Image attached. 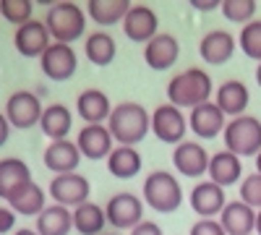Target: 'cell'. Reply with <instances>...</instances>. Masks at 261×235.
I'll use <instances>...</instances> for the list:
<instances>
[{
    "label": "cell",
    "mask_w": 261,
    "mask_h": 235,
    "mask_svg": "<svg viewBox=\"0 0 261 235\" xmlns=\"http://www.w3.org/2000/svg\"><path fill=\"white\" fill-rule=\"evenodd\" d=\"M107 128H110L118 146H136L151 131V115L139 102H120L113 108Z\"/></svg>",
    "instance_id": "cell-1"
},
{
    "label": "cell",
    "mask_w": 261,
    "mask_h": 235,
    "mask_svg": "<svg viewBox=\"0 0 261 235\" xmlns=\"http://www.w3.org/2000/svg\"><path fill=\"white\" fill-rule=\"evenodd\" d=\"M212 76L204 68H186L175 73L167 84V99L175 108H199L204 102H212Z\"/></svg>",
    "instance_id": "cell-2"
},
{
    "label": "cell",
    "mask_w": 261,
    "mask_h": 235,
    "mask_svg": "<svg viewBox=\"0 0 261 235\" xmlns=\"http://www.w3.org/2000/svg\"><path fill=\"white\" fill-rule=\"evenodd\" d=\"M144 204L160 215H172L183 204V188L170 170H151L144 180Z\"/></svg>",
    "instance_id": "cell-3"
},
{
    "label": "cell",
    "mask_w": 261,
    "mask_h": 235,
    "mask_svg": "<svg viewBox=\"0 0 261 235\" xmlns=\"http://www.w3.org/2000/svg\"><path fill=\"white\" fill-rule=\"evenodd\" d=\"M45 27H47L53 42H60V45H73L79 37H84L86 11L79 3H55V6L47 8Z\"/></svg>",
    "instance_id": "cell-4"
},
{
    "label": "cell",
    "mask_w": 261,
    "mask_h": 235,
    "mask_svg": "<svg viewBox=\"0 0 261 235\" xmlns=\"http://www.w3.org/2000/svg\"><path fill=\"white\" fill-rule=\"evenodd\" d=\"M225 149L235 157H256L261 152V120L253 115L232 118L225 125Z\"/></svg>",
    "instance_id": "cell-5"
},
{
    "label": "cell",
    "mask_w": 261,
    "mask_h": 235,
    "mask_svg": "<svg viewBox=\"0 0 261 235\" xmlns=\"http://www.w3.org/2000/svg\"><path fill=\"white\" fill-rule=\"evenodd\" d=\"M42 108L39 94L29 92V89H18L6 99V118L11 123V128H21V131H29V128L39 125L42 120Z\"/></svg>",
    "instance_id": "cell-6"
},
{
    "label": "cell",
    "mask_w": 261,
    "mask_h": 235,
    "mask_svg": "<svg viewBox=\"0 0 261 235\" xmlns=\"http://www.w3.org/2000/svg\"><path fill=\"white\" fill-rule=\"evenodd\" d=\"M105 215L115 230H134L144 222V199H139L130 191H120V194L107 199Z\"/></svg>",
    "instance_id": "cell-7"
},
{
    "label": "cell",
    "mask_w": 261,
    "mask_h": 235,
    "mask_svg": "<svg viewBox=\"0 0 261 235\" xmlns=\"http://www.w3.org/2000/svg\"><path fill=\"white\" fill-rule=\"evenodd\" d=\"M151 134H154L162 144H172L178 146L186 141V134H188V118L183 115L180 108L175 105H160L151 113Z\"/></svg>",
    "instance_id": "cell-8"
},
{
    "label": "cell",
    "mask_w": 261,
    "mask_h": 235,
    "mask_svg": "<svg viewBox=\"0 0 261 235\" xmlns=\"http://www.w3.org/2000/svg\"><path fill=\"white\" fill-rule=\"evenodd\" d=\"M50 196L55 204L60 206H68V209H76L81 204L89 201V178L81 175V173H65V175H55L50 180Z\"/></svg>",
    "instance_id": "cell-9"
},
{
    "label": "cell",
    "mask_w": 261,
    "mask_h": 235,
    "mask_svg": "<svg viewBox=\"0 0 261 235\" xmlns=\"http://www.w3.org/2000/svg\"><path fill=\"white\" fill-rule=\"evenodd\" d=\"M39 68L47 79L53 81H68L76 68H79V58L76 50L71 45H60V42H53V45L45 50V55L39 58Z\"/></svg>",
    "instance_id": "cell-10"
},
{
    "label": "cell",
    "mask_w": 261,
    "mask_h": 235,
    "mask_svg": "<svg viewBox=\"0 0 261 235\" xmlns=\"http://www.w3.org/2000/svg\"><path fill=\"white\" fill-rule=\"evenodd\" d=\"M191 209L199 215L201 220H217L222 215V209L227 204L225 199V188L222 186H217L212 180H201V183H196L193 191H191Z\"/></svg>",
    "instance_id": "cell-11"
},
{
    "label": "cell",
    "mask_w": 261,
    "mask_h": 235,
    "mask_svg": "<svg viewBox=\"0 0 261 235\" xmlns=\"http://www.w3.org/2000/svg\"><path fill=\"white\" fill-rule=\"evenodd\" d=\"M123 32L130 42H139V45H146L160 34V18L149 6H130V11L123 18Z\"/></svg>",
    "instance_id": "cell-12"
},
{
    "label": "cell",
    "mask_w": 261,
    "mask_h": 235,
    "mask_svg": "<svg viewBox=\"0 0 261 235\" xmlns=\"http://www.w3.org/2000/svg\"><path fill=\"white\" fill-rule=\"evenodd\" d=\"M13 45H16L18 55H24V58H42V55H45V50L53 45V37H50V32L45 27V21L32 18L29 24L16 29Z\"/></svg>",
    "instance_id": "cell-13"
},
{
    "label": "cell",
    "mask_w": 261,
    "mask_h": 235,
    "mask_svg": "<svg viewBox=\"0 0 261 235\" xmlns=\"http://www.w3.org/2000/svg\"><path fill=\"white\" fill-rule=\"evenodd\" d=\"M76 146H79L81 157H86V160H107L110 152L115 149V139L105 123L102 125H84L79 131Z\"/></svg>",
    "instance_id": "cell-14"
},
{
    "label": "cell",
    "mask_w": 261,
    "mask_h": 235,
    "mask_svg": "<svg viewBox=\"0 0 261 235\" xmlns=\"http://www.w3.org/2000/svg\"><path fill=\"white\" fill-rule=\"evenodd\" d=\"M225 125H227V115L217 108L214 99L193 108L188 115V128L199 139H214V136L225 134Z\"/></svg>",
    "instance_id": "cell-15"
},
{
    "label": "cell",
    "mask_w": 261,
    "mask_h": 235,
    "mask_svg": "<svg viewBox=\"0 0 261 235\" xmlns=\"http://www.w3.org/2000/svg\"><path fill=\"white\" fill-rule=\"evenodd\" d=\"M172 165L186 178H201L204 173H209V154L201 144L183 141L172 149Z\"/></svg>",
    "instance_id": "cell-16"
},
{
    "label": "cell",
    "mask_w": 261,
    "mask_h": 235,
    "mask_svg": "<svg viewBox=\"0 0 261 235\" xmlns=\"http://www.w3.org/2000/svg\"><path fill=\"white\" fill-rule=\"evenodd\" d=\"M42 162H45L47 170H53L55 175H65V173H76L81 165V152L76 141L71 139H60V141H50L45 154H42Z\"/></svg>",
    "instance_id": "cell-17"
},
{
    "label": "cell",
    "mask_w": 261,
    "mask_h": 235,
    "mask_svg": "<svg viewBox=\"0 0 261 235\" xmlns=\"http://www.w3.org/2000/svg\"><path fill=\"white\" fill-rule=\"evenodd\" d=\"M178 55H180V42L172 34H157L144 45V63L151 71H167L170 66H175Z\"/></svg>",
    "instance_id": "cell-18"
},
{
    "label": "cell",
    "mask_w": 261,
    "mask_h": 235,
    "mask_svg": "<svg viewBox=\"0 0 261 235\" xmlns=\"http://www.w3.org/2000/svg\"><path fill=\"white\" fill-rule=\"evenodd\" d=\"M199 53H201V60L209 63V66H225L235 55V37L227 29H212L201 37Z\"/></svg>",
    "instance_id": "cell-19"
},
{
    "label": "cell",
    "mask_w": 261,
    "mask_h": 235,
    "mask_svg": "<svg viewBox=\"0 0 261 235\" xmlns=\"http://www.w3.org/2000/svg\"><path fill=\"white\" fill-rule=\"evenodd\" d=\"M29 183H32V170L24 160H18V157L0 160V199L11 201Z\"/></svg>",
    "instance_id": "cell-20"
},
{
    "label": "cell",
    "mask_w": 261,
    "mask_h": 235,
    "mask_svg": "<svg viewBox=\"0 0 261 235\" xmlns=\"http://www.w3.org/2000/svg\"><path fill=\"white\" fill-rule=\"evenodd\" d=\"M214 102H217V108H220L225 115H230V120H232V118L246 115L248 102H251V94H248V87H246L243 81L230 79V81H225V84H220V87H217Z\"/></svg>",
    "instance_id": "cell-21"
},
{
    "label": "cell",
    "mask_w": 261,
    "mask_h": 235,
    "mask_svg": "<svg viewBox=\"0 0 261 235\" xmlns=\"http://www.w3.org/2000/svg\"><path fill=\"white\" fill-rule=\"evenodd\" d=\"M76 110L86 125H102L105 120H110L113 105L102 89H84L76 99Z\"/></svg>",
    "instance_id": "cell-22"
},
{
    "label": "cell",
    "mask_w": 261,
    "mask_h": 235,
    "mask_svg": "<svg viewBox=\"0 0 261 235\" xmlns=\"http://www.w3.org/2000/svg\"><path fill=\"white\" fill-rule=\"evenodd\" d=\"M220 225L225 227L227 235H251L256 230V209H251L241 199L227 201L220 215Z\"/></svg>",
    "instance_id": "cell-23"
},
{
    "label": "cell",
    "mask_w": 261,
    "mask_h": 235,
    "mask_svg": "<svg viewBox=\"0 0 261 235\" xmlns=\"http://www.w3.org/2000/svg\"><path fill=\"white\" fill-rule=\"evenodd\" d=\"M243 175V165H241V157H235L232 152H217L209 157V180L217 183V186H235Z\"/></svg>",
    "instance_id": "cell-24"
},
{
    "label": "cell",
    "mask_w": 261,
    "mask_h": 235,
    "mask_svg": "<svg viewBox=\"0 0 261 235\" xmlns=\"http://www.w3.org/2000/svg\"><path fill=\"white\" fill-rule=\"evenodd\" d=\"M39 235H68L73 230V209L60 206V204H47L42 209V215L37 217Z\"/></svg>",
    "instance_id": "cell-25"
},
{
    "label": "cell",
    "mask_w": 261,
    "mask_h": 235,
    "mask_svg": "<svg viewBox=\"0 0 261 235\" xmlns=\"http://www.w3.org/2000/svg\"><path fill=\"white\" fill-rule=\"evenodd\" d=\"M84 55H86V60H89L92 66L105 68V66H110V63L115 60L118 42L113 39V34H107L105 29L92 32L89 37H86V42H84Z\"/></svg>",
    "instance_id": "cell-26"
},
{
    "label": "cell",
    "mask_w": 261,
    "mask_h": 235,
    "mask_svg": "<svg viewBox=\"0 0 261 235\" xmlns=\"http://www.w3.org/2000/svg\"><path fill=\"white\" fill-rule=\"evenodd\" d=\"M71 125H73V115L65 105H50L42 113V120H39V128L50 141H60V139H68L71 134Z\"/></svg>",
    "instance_id": "cell-27"
},
{
    "label": "cell",
    "mask_w": 261,
    "mask_h": 235,
    "mask_svg": "<svg viewBox=\"0 0 261 235\" xmlns=\"http://www.w3.org/2000/svg\"><path fill=\"white\" fill-rule=\"evenodd\" d=\"M128 11H130L128 0H92V3L86 6V16L102 29L123 24V18H125Z\"/></svg>",
    "instance_id": "cell-28"
},
{
    "label": "cell",
    "mask_w": 261,
    "mask_h": 235,
    "mask_svg": "<svg viewBox=\"0 0 261 235\" xmlns=\"http://www.w3.org/2000/svg\"><path fill=\"white\" fill-rule=\"evenodd\" d=\"M141 165H144V160L134 146H115L110 152V157H107V170H110V175H115L120 180L136 178L141 173Z\"/></svg>",
    "instance_id": "cell-29"
},
{
    "label": "cell",
    "mask_w": 261,
    "mask_h": 235,
    "mask_svg": "<svg viewBox=\"0 0 261 235\" xmlns=\"http://www.w3.org/2000/svg\"><path fill=\"white\" fill-rule=\"evenodd\" d=\"M8 206L16 212V215H24V217H39L42 209L47 206V196L45 191H42V186H37L34 180L29 186H24L18 191V194L8 201Z\"/></svg>",
    "instance_id": "cell-30"
},
{
    "label": "cell",
    "mask_w": 261,
    "mask_h": 235,
    "mask_svg": "<svg viewBox=\"0 0 261 235\" xmlns=\"http://www.w3.org/2000/svg\"><path fill=\"white\" fill-rule=\"evenodd\" d=\"M105 225H107V215L99 204L86 201L73 209V230L79 235H102Z\"/></svg>",
    "instance_id": "cell-31"
},
{
    "label": "cell",
    "mask_w": 261,
    "mask_h": 235,
    "mask_svg": "<svg viewBox=\"0 0 261 235\" xmlns=\"http://www.w3.org/2000/svg\"><path fill=\"white\" fill-rule=\"evenodd\" d=\"M238 47L251 60L261 63V21L258 18H253L251 24H246L241 29V34H238Z\"/></svg>",
    "instance_id": "cell-32"
},
{
    "label": "cell",
    "mask_w": 261,
    "mask_h": 235,
    "mask_svg": "<svg viewBox=\"0 0 261 235\" xmlns=\"http://www.w3.org/2000/svg\"><path fill=\"white\" fill-rule=\"evenodd\" d=\"M32 13H34V6L29 0H0V16L11 21V24H16V29L29 24Z\"/></svg>",
    "instance_id": "cell-33"
},
{
    "label": "cell",
    "mask_w": 261,
    "mask_h": 235,
    "mask_svg": "<svg viewBox=\"0 0 261 235\" xmlns=\"http://www.w3.org/2000/svg\"><path fill=\"white\" fill-rule=\"evenodd\" d=\"M222 16L232 24H251L256 16V3L253 0H222Z\"/></svg>",
    "instance_id": "cell-34"
},
{
    "label": "cell",
    "mask_w": 261,
    "mask_h": 235,
    "mask_svg": "<svg viewBox=\"0 0 261 235\" xmlns=\"http://www.w3.org/2000/svg\"><path fill=\"white\" fill-rule=\"evenodd\" d=\"M241 201L248 204L251 209H261V175L258 173H251L248 178H243L241 183Z\"/></svg>",
    "instance_id": "cell-35"
},
{
    "label": "cell",
    "mask_w": 261,
    "mask_h": 235,
    "mask_svg": "<svg viewBox=\"0 0 261 235\" xmlns=\"http://www.w3.org/2000/svg\"><path fill=\"white\" fill-rule=\"evenodd\" d=\"M191 235H227V232L220 225V220H199V222H193Z\"/></svg>",
    "instance_id": "cell-36"
},
{
    "label": "cell",
    "mask_w": 261,
    "mask_h": 235,
    "mask_svg": "<svg viewBox=\"0 0 261 235\" xmlns=\"http://www.w3.org/2000/svg\"><path fill=\"white\" fill-rule=\"evenodd\" d=\"M16 227V212L11 206H0V235H6Z\"/></svg>",
    "instance_id": "cell-37"
},
{
    "label": "cell",
    "mask_w": 261,
    "mask_h": 235,
    "mask_svg": "<svg viewBox=\"0 0 261 235\" xmlns=\"http://www.w3.org/2000/svg\"><path fill=\"white\" fill-rule=\"evenodd\" d=\"M130 235H165L162 227L157 222H151V220H144L141 225H136L134 230H130Z\"/></svg>",
    "instance_id": "cell-38"
},
{
    "label": "cell",
    "mask_w": 261,
    "mask_h": 235,
    "mask_svg": "<svg viewBox=\"0 0 261 235\" xmlns=\"http://www.w3.org/2000/svg\"><path fill=\"white\" fill-rule=\"evenodd\" d=\"M8 136H11V123H8L6 113H0V146L8 141Z\"/></svg>",
    "instance_id": "cell-39"
},
{
    "label": "cell",
    "mask_w": 261,
    "mask_h": 235,
    "mask_svg": "<svg viewBox=\"0 0 261 235\" xmlns=\"http://www.w3.org/2000/svg\"><path fill=\"white\" fill-rule=\"evenodd\" d=\"M196 11H214V8H222V3H217V0H193L191 3Z\"/></svg>",
    "instance_id": "cell-40"
},
{
    "label": "cell",
    "mask_w": 261,
    "mask_h": 235,
    "mask_svg": "<svg viewBox=\"0 0 261 235\" xmlns=\"http://www.w3.org/2000/svg\"><path fill=\"white\" fill-rule=\"evenodd\" d=\"M13 235H39L37 230H29V227H21V230H16Z\"/></svg>",
    "instance_id": "cell-41"
},
{
    "label": "cell",
    "mask_w": 261,
    "mask_h": 235,
    "mask_svg": "<svg viewBox=\"0 0 261 235\" xmlns=\"http://www.w3.org/2000/svg\"><path fill=\"white\" fill-rule=\"evenodd\" d=\"M256 232H258V235H261V209H258V212H256Z\"/></svg>",
    "instance_id": "cell-42"
},
{
    "label": "cell",
    "mask_w": 261,
    "mask_h": 235,
    "mask_svg": "<svg viewBox=\"0 0 261 235\" xmlns=\"http://www.w3.org/2000/svg\"><path fill=\"white\" fill-rule=\"evenodd\" d=\"M256 173H258V175H261V152H258V154H256Z\"/></svg>",
    "instance_id": "cell-43"
},
{
    "label": "cell",
    "mask_w": 261,
    "mask_h": 235,
    "mask_svg": "<svg viewBox=\"0 0 261 235\" xmlns=\"http://www.w3.org/2000/svg\"><path fill=\"white\" fill-rule=\"evenodd\" d=\"M256 84H258V87H261V63H258V66H256Z\"/></svg>",
    "instance_id": "cell-44"
},
{
    "label": "cell",
    "mask_w": 261,
    "mask_h": 235,
    "mask_svg": "<svg viewBox=\"0 0 261 235\" xmlns=\"http://www.w3.org/2000/svg\"><path fill=\"white\" fill-rule=\"evenodd\" d=\"M102 235H120V232H102Z\"/></svg>",
    "instance_id": "cell-45"
}]
</instances>
